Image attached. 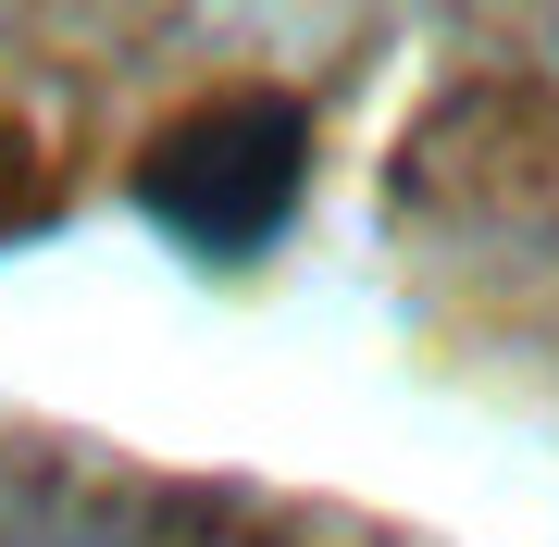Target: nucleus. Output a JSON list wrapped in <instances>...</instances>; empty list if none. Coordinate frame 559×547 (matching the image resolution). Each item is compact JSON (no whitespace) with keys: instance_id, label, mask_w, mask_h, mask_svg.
Segmentation results:
<instances>
[{"instance_id":"f257e3e1","label":"nucleus","mask_w":559,"mask_h":547,"mask_svg":"<svg viewBox=\"0 0 559 547\" xmlns=\"http://www.w3.org/2000/svg\"><path fill=\"white\" fill-rule=\"evenodd\" d=\"M299 175H311V124L299 100H212L187 112L175 138L138 150V212L162 237L187 249V262H261V249L286 237V212H299Z\"/></svg>"},{"instance_id":"f03ea898","label":"nucleus","mask_w":559,"mask_h":547,"mask_svg":"<svg viewBox=\"0 0 559 547\" xmlns=\"http://www.w3.org/2000/svg\"><path fill=\"white\" fill-rule=\"evenodd\" d=\"M0 547H138L112 498H62V486H0Z\"/></svg>"}]
</instances>
